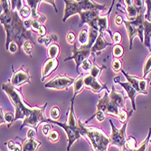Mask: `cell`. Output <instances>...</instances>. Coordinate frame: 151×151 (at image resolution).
<instances>
[{"instance_id": "d590c367", "label": "cell", "mask_w": 151, "mask_h": 151, "mask_svg": "<svg viewBox=\"0 0 151 151\" xmlns=\"http://www.w3.org/2000/svg\"><path fill=\"white\" fill-rule=\"evenodd\" d=\"M34 45H35V43L32 42V41H25L24 45H23L24 52L26 54H28V55L31 57H32V51L34 49Z\"/></svg>"}, {"instance_id": "f1b7e54d", "label": "cell", "mask_w": 151, "mask_h": 151, "mask_svg": "<svg viewBox=\"0 0 151 151\" xmlns=\"http://www.w3.org/2000/svg\"><path fill=\"white\" fill-rule=\"evenodd\" d=\"M60 53V47L57 44H52L48 47V55L51 59H57Z\"/></svg>"}, {"instance_id": "d6986e66", "label": "cell", "mask_w": 151, "mask_h": 151, "mask_svg": "<svg viewBox=\"0 0 151 151\" xmlns=\"http://www.w3.org/2000/svg\"><path fill=\"white\" fill-rule=\"evenodd\" d=\"M144 45L151 53V21H144Z\"/></svg>"}, {"instance_id": "3957f363", "label": "cell", "mask_w": 151, "mask_h": 151, "mask_svg": "<svg viewBox=\"0 0 151 151\" xmlns=\"http://www.w3.org/2000/svg\"><path fill=\"white\" fill-rule=\"evenodd\" d=\"M73 104H74V100L72 99L67 123H63V122H59L57 120H53L52 119H49V122L52 123V124H56L64 129V131L67 135V139H68L67 151H70L72 145L81 138V136H82L83 130H84V127L86 125L84 123H82L81 121V119L76 120Z\"/></svg>"}, {"instance_id": "ee69618b", "label": "cell", "mask_w": 151, "mask_h": 151, "mask_svg": "<svg viewBox=\"0 0 151 151\" xmlns=\"http://www.w3.org/2000/svg\"><path fill=\"white\" fill-rule=\"evenodd\" d=\"M43 25V24H41L38 20H35V19H33L32 18V24H31V30L38 33V31L40 30L41 26Z\"/></svg>"}, {"instance_id": "d6a6232c", "label": "cell", "mask_w": 151, "mask_h": 151, "mask_svg": "<svg viewBox=\"0 0 151 151\" xmlns=\"http://www.w3.org/2000/svg\"><path fill=\"white\" fill-rule=\"evenodd\" d=\"M122 147H125V148H127L129 150L137 148V140H136V139L132 136L129 137V138L127 139V140H126L125 145L123 146Z\"/></svg>"}, {"instance_id": "52a82bcc", "label": "cell", "mask_w": 151, "mask_h": 151, "mask_svg": "<svg viewBox=\"0 0 151 151\" xmlns=\"http://www.w3.org/2000/svg\"><path fill=\"white\" fill-rule=\"evenodd\" d=\"M74 82L75 80L73 78H70L66 75H58L46 82L45 87L54 90H67Z\"/></svg>"}, {"instance_id": "b9f144b4", "label": "cell", "mask_w": 151, "mask_h": 151, "mask_svg": "<svg viewBox=\"0 0 151 151\" xmlns=\"http://www.w3.org/2000/svg\"><path fill=\"white\" fill-rule=\"evenodd\" d=\"M92 66H93V65H92V63L91 62V60L87 59V60H85L83 63H81V70H82V71H84V72H89V71L91 70Z\"/></svg>"}, {"instance_id": "9f6ffc18", "label": "cell", "mask_w": 151, "mask_h": 151, "mask_svg": "<svg viewBox=\"0 0 151 151\" xmlns=\"http://www.w3.org/2000/svg\"><path fill=\"white\" fill-rule=\"evenodd\" d=\"M149 143L151 144V139H150V140H149Z\"/></svg>"}, {"instance_id": "7a4b0ae2", "label": "cell", "mask_w": 151, "mask_h": 151, "mask_svg": "<svg viewBox=\"0 0 151 151\" xmlns=\"http://www.w3.org/2000/svg\"><path fill=\"white\" fill-rule=\"evenodd\" d=\"M1 15L0 21L6 31V49L8 50L9 45L15 42L18 49L23 47L25 41H32L33 35L30 30L26 29L24 21L20 18L18 11H13L11 8L10 1L1 0Z\"/></svg>"}, {"instance_id": "8992f818", "label": "cell", "mask_w": 151, "mask_h": 151, "mask_svg": "<svg viewBox=\"0 0 151 151\" xmlns=\"http://www.w3.org/2000/svg\"><path fill=\"white\" fill-rule=\"evenodd\" d=\"M109 123H111V126L112 129V132L111 134V137H109V139H111V145H114V146H117L119 148H121L123 146L125 145L126 140H127V139H126V129H127L129 120L127 122H125L120 129H117L115 127V125L113 124L111 119H109Z\"/></svg>"}, {"instance_id": "f35d334b", "label": "cell", "mask_w": 151, "mask_h": 151, "mask_svg": "<svg viewBox=\"0 0 151 151\" xmlns=\"http://www.w3.org/2000/svg\"><path fill=\"white\" fill-rule=\"evenodd\" d=\"M24 1H21V0H17V1H15V0H12L10 1L11 4V8L13 11H19L23 6H24Z\"/></svg>"}, {"instance_id": "7dc6e473", "label": "cell", "mask_w": 151, "mask_h": 151, "mask_svg": "<svg viewBox=\"0 0 151 151\" xmlns=\"http://www.w3.org/2000/svg\"><path fill=\"white\" fill-rule=\"evenodd\" d=\"M144 3L147 5V15L145 17V19L151 21L150 19V16H151V0H147V1H144Z\"/></svg>"}, {"instance_id": "bcb514c9", "label": "cell", "mask_w": 151, "mask_h": 151, "mask_svg": "<svg viewBox=\"0 0 151 151\" xmlns=\"http://www.w3.org/2000/svg\"><path fill=\"white\" fill-rule=\"evenodd\" d=\"M66 41L68 42V44H70L72 45H75V41H76V37H75V34L73 32H69L66 35Z\"/></svg>"}, {"instance_id": "ba28073f", "label": "cell", "mask_w": 151, "mask_h": 151, "mask_svg": "<svg viewBox=\"0 0 151 151\" xmlns=\"http://www.w3.org/2000/svg\"><path fill=\"white\" fill-rule=\"evenodd\" d=\"M100 11L99 9H92V10H87V11H82L80 13V17H81V24L80 26H81L84 24H88V25L91 28H93L95 30L99 31V27L97 24V20L101 17L100 16Z\"/></svg>"}, {"instance_id": "7402d4cb", "label": "cell", "mask_w": 151, "mask_h": 151, "mask_svg": "<svg viewBox=\"0 0 151 151\" xmlns=\"http://www.w3.org/2000/svg\"><path fill=\"white\" fill-rule=\"evenodd\" d=\"M121 73H123L127 79V81H129V83L139 91V94H141V91H140V89H139V81H140V78L139 77H136V76H132V75H129L128 73H126L124 70H121Z\"/></svg>"}, {"instance_id": "f6af8a7d", "label": "cell", "mask_w": 151, "mask_h": 151, "mask_svg": "<svg viewBox=\"0 0 151 151\" xmlns=\"http://www.w3.org/2000/svg\"><path fill=\"white\" fill-rule=\"evenodd\" d=\"M14 119H15V116L12 112H6L5 113V119H6V122L7 123V127L9 128L12 123L14 122Z\"/></svg>"}, {"instance_id": "681fc988", "label": "cell", "mask_w": 151, "mask_h": 151, "mask_svg": "<svg viewBox=\"0 0 151 151\" xmlns=\"http://www.w3.org/2000/svg\"><path fill=\"white\" fill-rule=\"evenodd\" d=\"M52 126L50 125V124H48V123H45V125L43 126V129H42V131H43V134L45 135V136H48L49 135V133L52 131Z\"/></svg>"}, {"instance_id": "9c48e42d", "label": "cell", "mask_w": 151, "mask_h": 151, "mask_svg": "<svg viewBox=\"0 0 151 151\" xmlns=\"http://www.w3.org/2000/svg\"><path fill=\"white\" fill-rule=\"evenodd\" d=\"M91 50L83 49V48H77L76 45H74V47H73V55L70 56V57L65 58L64 62L69 61V60H74V62L76 63V72L78 73H80L79 68L81 67L82 63L89 58V56L91 55Z\"/></svg>"}, {"instance_id": "ffe728a7", "label": "cell", "mask_w": 151, "mask_h": 151, "mask_svg": "<svg viewBox=\"0 0 151 151\" xmlns=\"http://www.w3.org/2000/svg\"><path fill=\"white\" fill-rule=\"evenodd\" d=\"M41 144V141L35 140V139H27L23 141L22 148L23 151H37Z\"/></svg>"}, {"instance_id": "60d3db41", "label": "cell", "mask_w": 151, "mask_h": 151, "mask_svg": "<svg viewBox=\"0 0 151 151\" xmlns=\"http://www.w3.org/2000/svg\"><path fill=\"white\" fill-rule=\"evenodd\" d=\"M94 117H96V119H98V121H100V122H101V121H103L104 120V119H105V116H104V112H102V111H96V113L93 115V116H91L90 119H88L85 122H84V124H87V123L91 120V119H92Z\"/></svg>"}, {"instance_id": "e0dca14e", "label": "cell", "mask_w": 151, "mask_h": 151, "mask_svg": "<svg viewBox=\"0 0 151 151\" xmlns=\"http://www.w3.org/2000/svg\"><path fill=\"white\" fill-rule=\"evenodd\" d=\"M109 45H112L111 43H109L106 41V39L104 38V35L102 34H100L97 40H96V42L95 44L93 45V46L91 47V53H96V52H101L104 49H106L107 46Z\"/></svg>"}, {"instance_id": "ab89813d", "label": "cell", "mask_w": 151, "mask_h": 151, "mask_svg": "<svg viewBox=\"0 0 151 151\" xmlns=\"http://www.w3.org/2000/svg\"><path fill=\"white\" fill-rule=\"evenodd\" d=\"M111 66L114 73H118L122 70V63L119 59H114V61L111 63Z\"/></svg>"}, {"instance_id": "6da1fadb", "label": "cell", "mask_w": 151, "mask_h": 151, "mask_svg": "<svg viewBox=\"0 0 151 151\" xmlns=\"http://www.w3.org/2000/svg\"><path fill=\"white\" fill-rule=\"evenodd\" d=\"M2 90L7 94L9 100L15 107L16 113L14 121H16L17 119H23V124L20 129H22L24 127L37 129L41 123H49V119L45 116V111L47 107V103L42 107L35 106L31 108L27 106L23 100L20 91L14 87L10 82L3 83Z\"/></svg>"}, {"instance_id": "f5cc1de1", "label": "cell", "mask_w": 151, "mask_h": 151, "mask_svg": "<svg viewBox=\"0 0 151 151\" xmlns=\"http://www.w3.org/2000/svg\"><path fill=\"white\" fill-rule=\"evenodd\" d=\"M123 22H124V20H123V18L120 17V16H116L115 17V24L117 25H120L121 24H123Z\"/></svg>"}, {"instance_id": "5bb4252c", "label": "cell", "mask_w": 151, "mask_h": 151, "mask_svg": "<svg viewBox=\"0 0 151 151\" xmlns=\"http://www.w3.org/2000/svg\"><path fill=\"white\" fill-rule=\"evenodd\" d=\"M58 64L59 62L57 59H51V58H49L47 61L44 63L42 68V81H44L46 77H48L52 72H54L57 69Z\"/></svg>"}, {"instance_id": "e575fe53", "label": "cell", "mask_w": 151, "mask_h": 151, "mask_svg": "<svg viewBox=\"0 0 151 151\" xmlns=\"http://www.w3.org/2000/svg\"><path fill=\"white\" fill-rule=\"evenodd\" d=\"M7 145V147H8V150L9 151H23V148H22V146L16 142L15 140H10L6 143Z\"/></svg>"}, {"instance_id": "1f68e13d", "label": "cell", "mask_w": 151, "mask_h": 151, "mask_svg": "<svg viewBox=\"0 0 151 151\" xmlns=\"http://www.w3.org/2000/svg\"><path fill=\"white\" fill-rule=\"evenodd\" d=\"M112 52H113V56L115 57V59H119L120 57L123 56V54H124V49H123V47L120 45H114Z\"/></svg>"}, {"instance_id": "484cf974", "label": "cell", "mask_w": 151, "mask_h": 151, "mask_svg": "<svg viewBox=\"0 0 151 151\" xmlns=\"http://www.w3.org/2000/svg\"><path fill=\"white\" fill-rule=\"evenodd\" d=\"M58 41V36L55 34H52L49 36L45 35L43 37H39L38 38V43L45 45V46H50L52 45V42H57Z\"/></svg>"}, {"instance_id": "ac0fdd59", "label": "cell", "mask_w": 151, "mask_h": 151, "mask_svg": "<svg viewBox=\"0 0 151 151\" xmlns=\"http://www.w3.org/2000/svg\"><path fill=\"white\" fill-rule=\"evenodd\" d=\"M123 24H125L126 29H127V33L129 35V49H132V43H133V38L138 35L139 36V31L138 29V27L135 26L131 22L128 21V20H124Z\"/></svg>"}, {"instance_id": "f907efd6", "label": "cell", "mask_w": 151, "mask_h": 151, "mask_svg": "<svg viewBox=\"0 0 151 151\" xmlns=\"http://www.w3.org/2000/svg\"><path fill=\"white\" fill-rule=\"evenodd\" d=\"M8 51H9L10 52H12V53H15V52H17V51H19V49H18V46H17V45L15 42H12V43L9 45Z\"/></svg>"}, {"instance_id": "c3c4849f", "label": "cell", "mask_w": 151, "mask_h": 151, "mask_svg": "<svg viewBox=\"0 0 151 151\" xmlns=\"http://www.w3.org/2000/svg\"><path fill=\"white\" fill-rule=\"evenodd\" d=\"M121 38H122V36H121L120 33H119V32H115V33L113 34V36H112V41H113V43H114L115 45H119L120 41H121Z\"/></svg>"}, {"instance_id": "277c9868", "label": "cell", "mask_w": 151, "mask_h": 151, "mask_svg": "<svg viewBox=\"0 0 151 151\" xmlns=\"http://www.w3.org/2000/svg\"><path fill=\"white\" fill-rule=\"evenodd\" d=\"M83 137L89 139L93 151H108L111 145V139L103 133V131L95 127H88L85 125Z\"/></svg>"}, {"instance_id": "11a10c76", "label": "cell", "mask_w": 151, "mask_h": 151, "mask_svg": "<svg viewBox=\"0 0 151 151\" xmlns=\"http://www.w3.org/2000/svg\"><path fill=\"white\" fill-rule=\"evenodd\" d=\"M44 2H45V3H47V4H51V5H52L53 6V7H54V9H55V12H58V9H57V7H56V6H55V1H52V0H46V1H44Z\"/></svg>"}, {"instance_id": "30bf717a", "label": "cell", "mask_w": 151, "mask_h": 151, "mask_svg": "<svg viewBox=\"0 0 151 151\" xmlns=\"http://www.w3.org/2000/svg\"><path fill=\"white\" fill-rule=\"evenodd\" d=\"M30 79H31L30 74L24 69V66H22L19 70L14 71L13 76L10 80V83L15 88H17L24 83H30L31 82Z\"/></svg>"}, {"instance_id": "cb8c5ba5", "label": "cell", "mask_w": 151, "mask_h": 151, "mask_svg": "<svg viewBox=\"0 0 151 151\" xmlns=\"http://www.w3.org/2000/svg\"><path fill=\"white\" fill-rule=\"evenodd\" d=\"M83 78H84V75H82L81 74L76 80H75V82L73 83V99L74 100L75 97H76V95L79 94L82 89H83V87L85 86L84 85V81H83Z\"/></svg>"}, {"instance_id": "4dcf8cb0", "label": "cell", "mask_w": 151, "mask_h": 151, "mask_svg": "<svg viewBox=\"0 0 151 151\" xmlns=\"http://www.w3.org/2000/svg\"><path fill=\"white\" fill-rule=\"evenodd\" d=\"M105 66H99L98 64H94L93 66H92V68H91V72H90V74L92 76V77H94V78H96V79H98V77L100 76V74H101V71L103 70V69H105Z\"/></svg>"}, {"instance_id": "816d5d0a", "label": "cell", "mask_w": 151, "mask_h": 151, "mask_svg": "<svg viewBox=\"0 0 151 151\" xmlns=\"http://www.w3.org/2000/svg\"><path fill=\"white\" fill-rule=\"evenodd\" d=\"M35 135H36V129L30 128L28 129V132H27L26 138L27 139H35Z\"/></svg>"}, {"instance_id": "8fae6325", "label": "cell", "mask_w": 151, "mask_h": 151, "mask_svg": "<svg viewBox=\"0 0 151 151\" xmlns=\"http://www.w3.org/2000/svg\"><path fill=\"white\" fill-rule=\"evenodd\" d=\"M114 82L115 83H119L120 86L123 87V89H124V91H127V94H128V97L130 99L131 101V105H132V109L133 111H136V103H135V100H136V97L137 95L139 94V91H137L129 81H125V82H121L120 81V78L119 76H116L114 79H113Z\"/></svg>"}, {"instance_id": "2e32d148", "label": "cell", "mask_w": 151, "mask_h": 151, "mask_svg": "<svg viewBox=\"0 0 151 151\" xmlns=\"http://www.w3.org/2000/svg\"><path fill=\"white\" fill-rule=\"evenodd\" d=\"M109 100L112 102H114L116 105H118L119 108L125 109V101H126L125 96L123 95L122 92L117 91L114 86L112 87L111 91L109 93Z\"/></svg>"}, {"instance_id": "836d02e7", "label": "cell", "mask_w": 151, "mask_h": 151, "mask_svg": "<svg viewBox=\"0 0 151 151\" xmlns=\"http://www.w3.org/2000/svg\"><path fill=\"white\" fill-rule=\"evenodd\" d=\"M149 79H146V78H140V81H139V89L141 91V94H147L148 91V82H149Z\"/></svg>"}, {"instance_id": "74e56055", "label": "cell", "mask_w": 151, "mask_h": 151, "mask_svg": "<svg viewBox=\"0 0 151 151\" xmlns=\"http://www.w3.org/2000/svg\"><path fill=\"white\" fill-rule=\"evenodd\" d=\"M60 115H61L60 109L57 106H54V107H52L51 109V111H50V116H51L52 119L56 120L57 119H59Z\"/></svg>"}, {"instance_id": "83f0119b", "label": "cell", "mask_w": 151, "mask_h": 151, "mask_svg": "<svg viewBox=\"0 0 151 151\" xmlns=\"http://www.w3.org/2000/svg\"><path fill=\"white\" fill-rule=\"evenodd\" d=\"M121 108H119L118 105H116L114 102H112L111 101H109V103L108 105V108H107V111H106V114H111V115H113V116H116L118 118L119 116V113L120 111Z\"/></svg>"}, {"instance_id": "603a6c76", "label": "cell", "mask_w": 151, "mask_h": 151, "mask_svg": "<svg viewBox=\"0 0 151 151\" xmlns=\"http://www.w3.org/2000/svg\"><path fill=\"white\" fill-rule=\"evenodd\" d=\"M109 95L108 94V91H105V93H104V96L102 98H101L98 101V104H97V111H102V112H106L107 111V108H108V105L109 103Z\"/></svg>"}, {"instance_id": "4fadbf2b", "label": "cell", "mask_w": 151, "mask_h": 151, "mask_svg": "<svg viewBox=\"0 0 151 151\" xmlns=\"http://www.w3.org/2000/svg\"><path fill=\"white\" fill-rule=\"evenodd\" d=\"M114 3H115V1H112V5H111V8H109V10L105 14V15L100 17L97 20V24L99 27V33L104 35L105 32H107L109 35L111 36V38H112L113 35H112L111 29H109V21L108 20H109V16L111 12V8H112V6L114 5Z\"/></svg>"}, {"instance_id": "d4e9b609", "label": "cell", "mask_w": 151, "mask_h": 151, "mask_svg": "<svg viewBox=\"0 0 151 151\" xmlns=\"http://www.w3.org/2000/svg\"><path fill=\"white\" fill-rule=\"evenodd\" d=\"M150 137H151V129L149 128L148 129V134L147 136V138L144 139V141L140 144V146L139 147H137L135 149H131V150H129L125 147H121L120 150L121 151H147V145L149 143V140H150Z\"/></svg>"}, {"instance_id": "44dd1931", "label": "cell", "mask_w": 151, "mask_h": 151, "mask_svg": "<svg viewBox=\"0 0 151 151\" xmlns=\"http://www.w3.org/2000/svg\"><path fill=\"white\" fill-rule=\"evenodd\" d=\"M99 35H100L99 31L95 30L93 28H91V27H90V28H89V41H88V44L86 45H84V46H81V48L91 50V47L93 46V45L95 44Z\"/></svg>"}, {"instance_id": "8d00e7d4", "label": "cell", "mask_w": 151, "mask_h": 151, "mask_svg": "<svg viewBox=\"0 0 151 151\" xmlns=\"http://www.w3.org/2000/svg\"><path fill=\"white\" fill-rule=\"evenodd\" d=\"M150 70H151V53L149 54V56L146 59V62L144 63V67H143V76H142V78H146V76L150 72Z\"/></svg>"}, {"instance_id": "5b68a950", "label": "cell", "mask_w": 151, "mask_h": 151, "mask_svg": "<svg viewBox=\"0 0 151 151\" xmlns=\"http://www.w3.org/2000/svg\"><path fill=\"white\" fill-rule=\"evenodd\" d=\"M65 8L64 16L63 21L65 22L70 17L75 14H80L82 11L92 10V9H105V5H101L91 0H81V1H71V0H64Z\"/></svg>"}, {"instance_id": "7c38bea8", "label": "cell", "mask_w": 151, "mask_h": 151, "mask_svg": "<svg viewBox=\"0 0 151 151\" xmlns=\"http://www.w3.org/2000/svg\"><path fill=\"white\" fill-rule=\"evenodd\" d=\"M83 81H84V85H85V87L90 88L95 93H100L102 90H105L107 91H109L106 84H101V82L98 81V79L92 77L91 74L84 75Z\"/></svg>"}, {"instance_id": "9a60e30c", "label": "cell", "mask_w": 151, "mask_h": 151, "mask_svg": "<svg viewBox=\"0 0 151 151\" xmlns=\"http://www.w3.org/2000/svg\"><path fill=\"white\" fill-rule=\"evenodd\" d=\"M27 5H28L32 10V18L38 20L41 24H43L46 21V17H45L44 15H41L39 14V12L37 11L38 6L39 4L42 2L41 0H27Z\"/></svg>"}, {"instance_id": "4316f807", "label": "cell", "mask_w": 151, "mask_h": 151, "mask_svg": "<svg viewBox=\"0 0 151 151\" xmlns=\"http://www.w3.org/2000/svg\"><path fill=\"white\" fill-rule=\"evenodd\" d=\"M18 14H19L20 18L23 21H26V20L32 18V10L29 6L24 5V6L18 11Z\"/></svg>"}, {"instance_id": "f546056e", "label": "cell", "mask_w": 151, "mask_h": 151, "mask_svg": "<svg viewBox=\"0 0 151 151\" xmlns=\"http://www.w3.org/2000/svg\"><path fill=\"white\" fill-rule=\"evenodd\" d=\"M79 43L81 44V46H84L88 44L89 41V31L87 29H82L78 36Z\"/></svg>"}, {"instance_id": "db71d44e", "label": "cell", "mask_w": 151, "mask_h": 151, "mask_svg": "<svg viewBox=\"0 0 151 151\" xmlns=\"http://www.w3.org/2000/svg\"><path fill=\"white\" fill-rule=\"evenodd\" d=\"M0 117H1V119H0V123H1V124L6 123V119H5V114H4V111H3L2 108H1V109H0Z\"/></svg>"}, {"instance_id": "7bdbcfd3", "label": "cell", "mask_w": 151, "mask_h": 151, "mask_svg": "<svg viewBox=\"0 0 151 151\" xmlns=\"http://www.w3.org/2000/svg\"><path fill=\"white\" fill-rule=\"evenodd\" d=\"M47 137H48V139H49L50 141L56 142V141H58V139H59V133H58V131L52 129V130L49 133V135H48Z\"/></svg>"}]
</instances>
